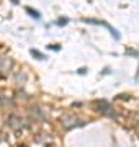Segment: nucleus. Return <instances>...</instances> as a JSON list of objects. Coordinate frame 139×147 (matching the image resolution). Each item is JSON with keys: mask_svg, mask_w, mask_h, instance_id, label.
Listing matches in <instances>:
<instances>
[{"mask_svg": "<svg viewBox=\"0 0 139 147\" xmlns=\"http://www.w3.org/2000/svg\"><path fill=\"white\" fill-rule=\"evenodd\" d=\"M22 80L25 82V75H23L22 72H20V74H16V82H18V84H22Z\"/></svg>", "mask_w": 139, "mask_h": 147, "instance_id": "obj_7", "label": "nucleus"}, {"mask_svg": "<svg viewBox=\"0 0 139 147\" xmlns=\"http://www.w3.org/2000/svg\"><path fill=\"white\" fill-rule=\"evenodd\" d=\"M93 106H95V110L98 111V113H107L108 110H111L110 103L105 101V100H96L95 103H93Z\"/></svg>", "mask_w": 139, "mask_h": 147, "instance_id": "obj_3", "label": "nucleus"}, {"mask_svg": "<svg viewBox=\"0 0 139 147\" xmlns=\"http://www.w3.org/2000/svg\"><path fill=\"white\" fill-rule=\"evenodd\" d=\"M61 123H62V126H64L65 129H72L74 126H77V124H79V119H77V118H74V116H62Z\"/></svg>", "mask_w": 139, "mask_h": 147, "instance_id": "obj_1", "label": "nucleus"}, {"mask_svg": "<svg viewBox=\"0 0 139 147\" xmlns=\"http://www.w3.org/2000/svg\"><path fill=\"white\" fill-rule=\"evenodd\" d=\"M10 65H11V62L8 59H5V57L0 59V70H2V72H5V67H10Z\"/></svg>", "mask_w": 139, "mask_h": 147, "instance_id": "obj_4", "label": "nucleus"}, {"mask_svg": "<svg viewBox=\"0 0 139 147\" xmlns=\"http://www.w3.org/2000/svg\"><path fill=\"white\" fill-rule=\"evenodd\" d=\"M8 126H10L11 129L18 131V129H22L25 124H23V119L20 116H10V118H8Z\"/></svg>", "mask_w": 139, "mask_h": 147, "instance_id": "obj_2", "label": "nucleus"}, {"mask_svg": "<svg viewBox=\"0 0 139 147\" xmlns=\"http://www.w3.org/2000/svg\"><path fill=\"white\" fill-rule=\"evenodd\" d=\"M31 115H33V116H36V118H43V115H41V111H39V108H33Z\"/></svg>", "mask_w": 139, "mask_h": 147, "instance_id": "obj_6", "label": "nucleus"}, {"mask_svg": "<svg viewBox=\"0 0 139 147\" xmlns=\"http://www.w3.org/2000/svg\"><path fill=\"white\" fill-rule=\"evenodd\" d=\"M26 11H28L31 16H34V18H39V16H41V15H39V11H34L33 8H26Z\"/></svg>", "mask_w": 139, "mask_h": 147, "instance_id": "obj_5", "label": "nucleus"}, {"mask_svg": "<svg viewBox=\"0 0 139 147\" xmlns=\"http://www.w3.org/2000/svg\"><path fill=\"white\" fill-rule=\"evenodd\" d=\"M31 54H33V56H36L38 59H43V54L38 53V51H34V49H31Z\"/></svg>", "mask_w": 139, "mask_h": 147, "instance_id": "obj_8", "label": "nucleus"}]
</instances>
